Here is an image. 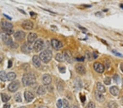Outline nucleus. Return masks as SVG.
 <instances>
[{
	"label": "nucleus",
	"mask_w": 123,
	"mask_h": 108,
	"mask_svg": "<svg viewBox=\"0 0 123 108\" xmlns=\"http://www.w3.org/2000/svg\"><path fill=\"white\" fill-rule=\"evenodd\" d=\"M22 81L24 86H30L36 82V77L31 73L25 74L22 78Z\"/></svg>",
	"instance_id": "f257e3e1"
},
{
	"label": "nucleus",
	"mask_w": 123,
	"mask_h": 108,
	"mask_svg": "<svg viewBox=\"0 0 123 108\" xmlns=\"http://www.w3.org/2000/svg\"><path fill=\"white\" fill-rule=\"evenodd\" d=\"M53 54L51 51L50 50H45L44 51L42 52L39 55V57L43 62L47 63L51 60Z\"/></svg>",
	"instance_id": "f03ea898"
},
{
	"label": "nucleus",
	"mask_w": 123,
	"mask_h": 108,
	"mask_svg": "<svg viewBox=\"0 0 123 108\" xmlns=\"http://www.w3.org/2000/svg\"><path fill=\"white\" fill-rule=\"evenodd\" d=\"M44 43L42 39H39L36 41L34 45H33V49L37 52L40 51L44 47Z\"/></svg>",
	"instance_id": "7ed1b4c3"
},
{
	"label": "nucleus",
	"mask_w": 123,
	"mask_h": 108,
	"mask_svg": "<svg viewBox=\"0 0 123 108\" xmlns=\"http://www.w3.org/2000/svg\"><path fill=\"white\" fill-rule=\"evenodd\" d=\"M20 87V83L18 81H14L11 82L8 86V89L11 92L17 91Z\"/></svg>",
	"instance_id": "20e7f679"
},
{
	"label": "nucleus",
	"mask_w": 123,
	"mask_h": 108,
	"mask_svg": "<svg viewBox=\"0 0 123 108\" xmlns=\"http://www.w3.org/2000/svg\"><path fill=\"white\" fill-rule=\"evenodd\" d=\"M2 39L3 42L5 43L7 45H11L13 43V40L11 37L9 35H8L6 33L2 34Z\"/></svg>",
	"instance_id": "39448f33"
},
{
	"label": "nucleus",
	"mask_w": 123,
	"mask_h": 108,
	"mask_svg": "<svg viewBox=\"0 0 123 108\" xmlns=\"http://www.w3.org/2000/svg\"><path fill=\"white\" fill-rule=\"evenodd\" d=\"M63 57H64L65 60H66V61L68 62V63H72L73 62V58L72 54H71V52L69 50H65L63 51Z\"/></svg>",
	"instance_id": "423d86ee"
},
{
	"label": "nucleus",
	"mask_w": 123,
	"mask_h": 108,
	"mask_svg": "<svg viewBox=\"0 0 123 108\" xmlns=\"http://www.w3.org/2000/svg\"><path fill=\"white\" fill-rule=\"evenodd\" d=\"M51 43L53 48L55 50H60L63 46L62 43L56 39H53L51 41Z\"/></svg>",
	"instance_id": "0eeeda50"
},
{
	"label": "nucleus",
	"mask_w": 123,
	"mask_h": 108,
	"mask_svg": "<svg viewBox=\"0 0 123 108\" xmlns=\"http://www.w3.org/2000/svg\"><path fill=\"white\" fill-rule=\"evenodd\" d=\"M22 27L24 29H26V30H31L33 28V23L29 20H26L24 21L23 23Z\"/></svg>",
	"instance_id": "6e6552de"
},
{
	"label": "nucleus",
	"mask_w": 123,
	"mask_h": 108,
	"mask_svg": "<svg viewBox=\"0 0 123 108\" xmlns=\"http://www.w3.org/2000/svg\"><path fill=\"white\" fill-rule=\"evenodd\" d=\"M75 69H76V72L80 75H85L86 73V69L82 64H77L75 66Z\"/></svg>",
	"instance_id": "1a4fd4ad"
},
{
	"label": "nucleus",
	"mask_w": 123,
	"mask_h": 108,
	"mask_svg": "<svg viewBox=\"0 0 123 108\" xmlns=\"http://www.w3.org/2000/svg\"><path fill=\"white\" fill-rule=\"evenodd\" d=\"M33 48L30 43H25L21 46V51L25 54H29L32 51Z\"/></svg>",
	"instance_id": "9d476101"
},
{
	"label": "nucleus",
	"mask_w": 123,
	"mask_h": 108,
	"mask_svg": "<svg viewBox=\"0 0 123 108\" xmlns=\"http://www.w3.org/2000/svg\"><path fill=\"white\" fill-rule=\"evenodd\" d=\"M94 68L98 73H102L105 70V66L99 62H95L94 64Z\"/></svg>",
	"instance_id": "9b49d317"
},
{
	"label": "nucleus",
	"mask_w": 123,
	"mask_h": 108,
	"mask_svg": "<svg viewBox=\"0 0 123 108\" xmlns=\"http://www.w3.org/2000/svg\"><path fill=\"white\" fill-rule=\"evenodd\" d=\"M1 26L2 28L3 29L4 32L8 30L12 29L13 27V25L11 23H8L7 21H2L1 23Z\"/></svg>",
	"instance_id": "f8f14e48"
},
{
	"label": "nucleus",
	"mask_w": 123,
	"mask_h": 108,
	"mask_svg": "<svg viewBox=\"0 0 123 108\" xmlns=\"http://www.w3.org/2000/svg\"><path fill=\"white\" fill-rule=\"evenodd\" d=\"M14 38L16 40L18 41H21L25 38V33L23 31H19L15 33L14 35Z\"/></svg>",
	"instance_id": "ddd939ff"
},
{
	"label": "nucleus",
	"mask_w": 123,
	"mask_h": 108,
	"mask_svg": "<svg viewBox=\"0 0 123 108\" xmlns=\"http://www.w3.org/2000/svg\"><path fill=\"white\" fill-rule=\"evenodd\" d=\"M51 76L49 74H44L43 76L42 79V82L44 85H48L51 83Z\"/></svg>",
	"instance_id": "4468645a"
},
{
	"label": "nucleus",
	"mask_w": 123,
	"mask_h": 108,
	"mask_svg": "<svg viewBox=\"0 0 123 108\" xmlns=\"http://www.w3.org/2000/svg\"><path fill=\"white\" fill-rule=\"evenodd\" d=\"M24 97L26 101L27 102H31L34 99L35 96L30 91H25L24 93Z\"/></svg>",
	"instance_id": "2eb2a0df"
},
{
	"label": "nucleus",
	"mask_w": 123,
	"mask_h": 108,
	"mask_svg": "<svg viewBox=\"0 0 123 108\" xmlns=\"http://www.w3.org/2000/svg\"><path fill=\"white\" fill-rule=\"evenodd\" d=\"M37 38V35L36 33H32L31 32L27 36V42L30 44H31V43H33L35 41L36 39Z\"/></svg>",
	"instance_id": "dca6fc26"
},
{
	"label": "nucleus",
	"mask_w": 123,
	"mask_h": 108,
	"mask_svg": "<svg viewBox=\"0 0 123 108\" xmlns=\"http://www.w3.org/2000/svg\"><path fill=\"white\" fill-rule=\"evenodd\" d=\"M95 96L96 99L99 102H103L105 99L104 96L102 93L99 91H96L95 93Z\"/></svg>",
	"instance_id": "f3484780"
},
{
	"label": "nucleus",
	"mask_w": 123,
	"mask_h": 108,
	"mask_svg": "<svg viewBox=\"0 0 123 108\" xmlns=\"http://www.w3.org/2000/svg\"><path fill=\"white\" fill-rule=\"evenodd\" d=\"M40 58H39V56L37 55H35L33 56V58H32V62L33 65H34L35 67H36L38 68L39 67H40L41 66V61H40Z\"/></svg>",
	"instance_id": "a211bd4d"
},
{
	"label": "nucleus",
	"mask_w": 123,
	"mask_h": 108,
	"mask_svg": "<svg viewBox=\"0 0 123 108\" xmlns=\"http://www.w3.org/2000/svg\"><path fill=\"white\" fill-rule=\"evenodd\" d=\"M110 91L111 92V93L114 96H118L119 94V88L117 87V86H112V87H111L110 88Z\"/></svg>",
	"instance_id": "6ab92c4d"
},
{
	"label": "nucleus",
	"mask_w": 123,
	"mask_h": 108,
	"mask_svg": "<svg viewBox=\"0 0 123 108\" xmlns=\"http://www.w3.org/2000/svg\"><path fill=\"white\" fill-rule=\"evenodd\" d=\"M16 78V74L13 72H9L7 74V79L8 81H13Z\"/></svg>",
	"instance_id": "aec40b11"
},
{
	"label": "nucleus",
	"mask_w": 123,
	"mask_h": 108,
	"mask_svg": "<svg viewBox=\"0 0 123 108\" xmlns=\"http://www.w3.org/2000/svg\"><path fill=\"white\" fill-rule=\"evenodd\" d=\"M97 88H98V91H99L101 93H105L106 92V88H105V86L102 85V84L100 83V82H98L97 84Z\"/></svg>",
	"instance_id": "412c9836"
},
{
	"label": "nucleus",
	"mask_w": 123,
	"mask_h": 108,
	"mask_svg": "<svg viewBox=\"0 0 123 108\" xmlns=\"http://www.w3.org/2000/svg\"><path fill=\"white\" fill-rule=\"evenodd\" d=\"M45 92H46V90H45V88L43 86H39L37 91V93L38 95H44Z\"/></svg>",
	"instance_id": "4be33fe9"
},
{
	"label": "nucleus",
	"mask_w": 123,
	"mask_h": 108,
	"mask_svg": "<svg viewBox=\"0 0 123 108\" xmlns=\"http://www.w3.org/2000/svg\"><path fill=\"white\" fill-rule=\"evenodd\" d=\"M55 59H56V60L57 61L60 62H62L65 61L63 55L62 54H60V53H58V54L56 55V56H55Z\"/></svg>",
	"instance_id": "5701e85b"
},
{
	"label": "nucleus",
	"mask_w": 123,
	"mask_h": 108,
	"mask_svg": "<svg viewBox=\"0 0 123 108\" xmlns=\"http://www.w3.org/2000/svg\"><path fill=\"white\" fill-rule=\"evenodd\" d=\"M1 97L3 102H5V103H6V102H7L10 99H11V97L6 93H2Z\"/></svg>",
	"instance_id": "b1692460"
},
{
	"label": "nucleus",
	"mask_w": 123,
	"mask_h": 108,
	"mask_svg": "<svg viewBox=\"0 0 123 108\" xmlns=\"http://www.w3.org/2000/svg\"><path fill=\"white\" fill-rule=\"evenodd\" d=\"M0 79L2 81H6L7 80V74L5 71L2 70L0 72Z\"/></svg>",
	"instance_id": "393cba45"
},
{
	"label": "nucleus",
	"mask_w": 123,
	"mask_h": 108,
	"mask_svg": "<svg viewBox=\"0 0 123 108\" xmlns=\"http://www.w3.org/2000/svg\"><path fill=\"white\" fill-rule=\"evenodd\" d=\"M113 79L114 81L116 82L117 84H119L120 82V76H119L118 74H114V76H113Z\"/></svg>",
	"instance_id": "a878e982"
},
{
	"label": "nucleus",
	"mask_w": 123,
	"mask_h": 108,
	"mask_svg": "<svg viewBox=\"0 0 123 108\" xmlns=\"http://www.w3.org/2000/svg\"><path fill=\"white\" fill-rule=\"evenodd\" d=\"M108 107L109 108H117V104L116 102H111L108 103Z\"/></svg>",
	"instance_id": "bb28decb"
},
{
	"label": "nucleus",
	"mask_w": 123,
	"mask_h": 108,
	"mask_svg": "<svg viewBox=\"0 0 123 108\" xmlns=\"http://www.w3.org/2000/svg\"><path fill=\"white\" fill-rule=\"evenodd\" d=\"M15 100L17 102H19V103H20V102H22V99L21 98V96L20 94L19 93H17V95H15Z\"/></svg>",
	"instance_id": "cd10ccee"
},
{
	"label": "nucleus",
	"mask_w": 123,
	"mask_h": 108,
	"mask_svg": "<svg viewBox=\"0 0 123 108\" xmlns=\"http://www.w3.org/2000/svg\"><path fill=\"white\" fill-rule=\"evenodd\" d=\"M104 83L107 85H109L111 84V79L110 77H106L104 79Z\"/></svg>",
	"instance_id": "c85d7f7f"
},
{
	"label": "nucleus",
	"mask_w": 123,
	"mask_h": 108,
	"mask_svg": "<svg viewBox=\"0 0 123 108\" xmlns=\"http://www.w3.org/2000/svg\"><path fill=\"white\" fill-rule=\"evenodd\" d=\"M63 108H69V103L68 102L66 99H63L62 101Z\"/></svg>",
	"instance_id": "c756f323"
},
{
	"label": "nucleus",
	"mask_w": 123,
	"mask_h": 108,
	"mask_svg": "<svg viewBox=\"0 0 123 108\" xmlns=\"http://www.w3.org/2000/svg\"><path fill=\"white\" fill-rule=\"evenodd\" d=\"M56 106L57 108H62L63 106L62 101L61 99H59L56 103Z\"/></svg>",
	"instance_id": "7c9ffc66"
},
{
	"label": "nucleus",
	"mask_w": 123,
	"mask_h": 108,
	"mask_svg": "<svg viewBox=\"0 0 123 108\" xmlns=\"http://www.w3.org/2000/svg\"><path fill=\"white\" fill-rule=\"evenodd\" d=\"M85 108H95V104L92 102H89Z\"/></svg>",
	"instance_id": "2f4dec72"
},
{
	"label": "nucleus",
	"mask_w": 123,
	"mask_h": 108,
	"mask_svg": "<svg viewBox=\"0 0 123 108\" xmlns=\"http://www.w3.org/2000/svg\"><path fill=\"white\" fill-rule=\"evenodd\" d=\"M59 69L60 70V72L62 73H64L66 72V68L63 66H59Z\"/></svg>",
	"instance_id": "473e14b6"
},
{
	"label": "nucleus",
	"mask_w": 123,
	"mask_h": 108,
	"mask_svg": "<svg viewBox=\"0 0 123 108\" xmlns=\"http://www.w3.org/2000/svg\"><path fill=\"white\" fill-rule=\"evenodd\" d=\"M112 51H113V54L115 55H116L117 56L121 57H123V56L122 55V54H120V53L118 52H117V51H115V50H113Z\"/></svg>",
	"instance_id": "72a5a7b5"
},
{
	"label": "nucleus",
	"mask_w": 123,
	"mask_h": 108,
	"mask_svg": "<svg viewBox=\"0 0 123 108\" xmlns=\"http://www.w3.org/2000/svg\"><path fill=\"white\" fill-rule=\"evenodd\" d=\"M11 47L13 49H16L17 48H18V44H17V43H14V42H13L12 44H11Z\"/></svg>",
	"instance_id": "f704fd0d"
},
{
	"label": "nucleus",
	"mask_w": 123,
	"mask_h": 108,
	"mask_svg": "<svg viewBox=\"0 0 123 108\" xmlns=\"http://www.w3.org/2000/svg\"><path fill=\"white\" fill-rule=\"evenodd\" d=\"M12 66V62L11 60H9L8 61V68H11Z\"/></svg>",
	"instance_id": "c9c22d12"
},
{
	"label": "nucleus",
	"mask_w": 123,
	"mask_h": 108,
	"mask_svg": "<svg viewBox=\"0 0 123 108\" xmlns=\"http://www.w3.org/2000/svg\"><path fill=\"white\" fill-rule=\"evenodd\" d=\"M11 108V105L9 104H6L3 105V108Z\"/></svg>",
	"instance_id": "e433bc0d"
},
{
	"label": "nucleus",
	"mask_w": 123,
	"mask_h": 108,
	"mask_svg": "<svg viewBox=\"0 0 123 108\" xmlns=\"http://www.w3.org/2000/svg\"><path fill=\"white\" fill-rule=\"evenodd\" d=\"M84 58L83 57H82L80 58H77L76 60L78 61H84Z\"/></svg>",
	"instance_id": "4c0bfd02"
},
{
	"label": "nucleus",
	"mask_w": 123,
	"mask_h": 108,
	"mask_svg": "<svg viewBox=\"0 0 123 108\" xmlns=\"http://www.w3.org/2000/svg\"><path fill=\"white\" fill-rule=\"evenodd\" d=\"M98 55H97V54H96V52L93 53V57H94V58H96L97 57H98Z\"/></svg>",
	"instance_id": "58836bf2"
},
{
	"label": "nucleus",
	"mask_w": 123,
	"mask_h": 108,
	"mask_svg": "<svg viewBox=\"0 0 123 108\" xmlns=\"http://www.w3.org/2000/svg\"><path fill=\"white\" fill-rule=\"evenodd\" d=\"M69 108H78V107H77V105H71L70 107H69Z\"/></svg>",
	"instance_id": "ea45409f"
},
{
	"label": "nucleus",
	"mask_w": 123,
	"mask_h": 108,
	"mask_svg": "<svg viewBox=\"0 0 123 108\" xmlns=\"http://www.w3.org/2000/svg\"><path fill=\"white\" fill-rule=\"evenodd\" d=\"M120 69H121V70H122L123 73V63H122L120 64Z\"/></svg>",
	"instance_id": "a19ab883"
},
{
	"label": "nucleus",
	"mask_w": 123,
	"mask_h": 108,
	"mask_svg": "<svg viewBox=\"0 0 123 108\" xmlns=\"http://www.w3.org/2000/svg\"><path fill=\"white\" fill-rule=\"evenodd\" d=\"M4 16H5L6 17H7L8 19H10V20H11V17H8V16H7V15H6V14H4Z\"/></svg>",
	"instance_id": "79ce46f5"
},
{
	"label": "nucleus",
	"mask_w": 123,
	"mask_h": 108,
	"mask_svg": "<svg viewBox=\"0 0 123 108\" xmlns=\"http://www.w3.org/2000/svg\"><path fill=\"white\" fill-rule=\"evenodd\" d=\"M38 108H48L45 107V106H41V107H39Z\"/></svg>",
	"instance_id": "37998d69"
},
{
	"label": "nucleus",
	"mask_w": 123,
	"mask_h": 108,
	"mask_svg": "<svg viewBox=\"0 0 123 108\" xmlns=\"http://www.w3.org/2000/svg\"><path fill=\"white\" fill-rule=\"evenodd\" d=\"M2 59H3L2 57H1V56H0V62H1L2 61Z\"/></svg>",
	"instance_id": "c03bdc74"
},
{
	"label": "nucleus",
	"mask_w": 123,
	"mask_h": 108,
	"mask_svg": "<svg viewBox=\"0 0 123 108\" xmlns=\"http://www.w3.org/2000/svg\"><path fill=\"white\" fill-rule=\"evenodd\" d=\"M19 108H26L25 107H20Z\"/></svg>",
	"instance_id": "a18cd8bd"
},
{
	"label": "nucleus",
	"mask_w": 123,
	"mask_h": 108,
	"mask_svg": "<svg viewBox=\"0 0 123 108\" xmlns=\"http://www.w3.org/2000/svg\"><path fill=\"white\" fill-rule=\"evenodd\" d=\"M120 7L122 8H123V5H120Z\"/></svg>",
	"instance_id": "49530a36"
},
{
	"label": "nucleus",
	"mask_w": 123,
	"mask_h": 108,
	"mask_svg": "<svg viewBox=\"0 0 123 108\" xmlns=\"http://www.w3.org/2000/svg\"><path fill=\"white\" fill-rule=\"evenodd\" d=\"M122 86L123 87V80H122Z\"/></svg>",
	"instance_id": "de8ad7c7"
},
{
	"label": "nucleus",
	"mask_w": 123,
	"mask_h": 108,
	"mask_svg": "<svg viewBox=\"0 0 123 108\" xmlns=\"http://www.w3.org/2000/svg\"><path fill=\"white\" fill-rule=\"evenodd\" d=\"M122 102H123V97L122 98Z\"/></svg>",
	"instance_id": "09e8293b"
}]
</instances>
